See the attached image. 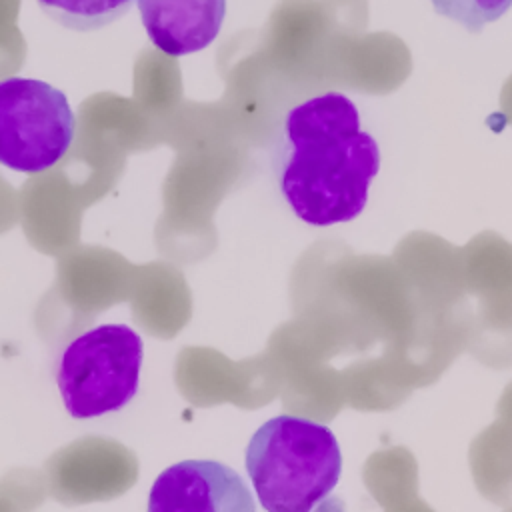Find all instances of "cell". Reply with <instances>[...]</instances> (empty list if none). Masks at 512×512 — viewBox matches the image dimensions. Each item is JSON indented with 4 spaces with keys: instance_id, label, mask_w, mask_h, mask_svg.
I'll use <instances>...</instances> for the list:
<instances>
[{
    "instance_id": "obj_1",
    "label": "cell",
    "mask_w": 512,
    "mask_h": 512,
    "mask_svg": "<svg viewBox=\"0 0 512 512\" xmlns=\"http://www.w3.org/2000/svg\"><path fill=\"white\" fill-rule=\"evenodd\" d=\"M274 162L278 190L296 218L324 228L360 216L382 156L358 106L332 90L286 112Z\"/></svg>"
},
{
    "instance_id": "obj_3",
    "label": "cell",
    "mask_w": 512,
    "mask_h": 512,
    "mask_svg": "<svg viewBox=\"0 0 512 512\" xmlns=\"http://www.w3.org/2000/svg\"><path fill=\"white\" fill-rule=\"evenodd\" d=\"M142 336L126 324H100L76 336L62 352L56 384L76 420L120 412L138 392Z\"/></svg>"
},
{
    "instance_id": "obj_2",
    "label": "cell",
    "mask_w": 512,
    "mask_h": 512,
    "mask_svg": "<svg viewBox=\"0 0 512 512\" xmlns=\"http://www.w3.org/2000/svg\"><path fill=\"white\" fill-rule=\"evenodd\" d=\"M244 466L264 510L310 512L336 488L342 452L326 424L278 414L252 434Z\"/></svg>"
},
{
    "instance_id": "obj_5",
    "label": "cell",
    "mask_w": 512,
    "mask_h": 512,
    "mask_svg": "<svg viewBox=\"0 0 512 512\" xmlns=\"http://www.w3.org/2000/svg\"><path fill=\"white\" fill-rule=\"evenodd\" d=\"M150 512H254L242 476L214 460H184L158 474L148 496Z\"/></svg>"
},
{
    "instance_id": "obj_8",
    "label": "cell",
    "mask_w": 512,
    "mask_h": 512,
    "mask_svg": "<svg viewBox=\"0 0 512 512\" xmlns=\"http://www.w3.org/2000/svg\"><path fill=\"white\" fill-rule=\"evenodd\" d=\"M434 10L464 26L468 32L476 34L490 22L502 18L510 8L512 0H430Z\"/></svg>"
},
{
    "instance_id": "obj_4",
    "label": "cell",
    "mask_w": 512,
    "mask_h": 512,
    "mask_svg": "<svg viewBox=\"0 0 512 512\" xmlns=\"http://www.w3.org/2000/svg\"><path fill=\"white\" fill-rule=\"evenodd\" d=\"M76 136V116L62 90L24 76L0 80V164L40 174L56 166Z\"/></svg>"
},
{
    "instance_id": "obj_6",
    "label": "cell",
    "mask_w": 512,
    "mask_h": 512,
    "mask_svg": "<svg viewBox=\"0 0 512 512\" xmlns=\"http://www.w3.org/2000/svg\"><path fill=\"white\" fill-rule=\"evenodd\" d=\"M136 6L148 40L168 56L208 48L226 16V0H136Z\"/></svg>"
},
{
    "instance_id": "obj_7",
    "label": "cell",
    "mask_w": 512,
    "mask_h": 512,
    "mask_svg": "<svg viewBox=\"0 0 512 512\" xmlns=\"http://www.w3.org/2000/svg\"><path fill=\"white\" fill-rule=\"evenodd\" d=\"M40 10L74 32H94L126 16L136 0H36Z\"/></svg>"
}]
</instances>
